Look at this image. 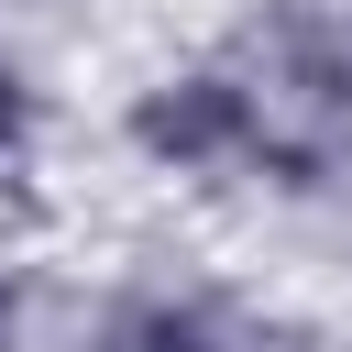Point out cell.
Masks as SVG:
<instances>
[{
  "instance_id": "cell-1",
  "label": "cell",
  "mask_w": 352,
  "mask_h": 352,
  "mask_svg": "<svg viewBox=\"0 0 352 352\" xmlns=\"http://www.w3.org/2000/svg\"><path fill=\"white\" fill-rule=\"evenodd\" d=\"M231 55L264 99V187H330L352 165V0H275Z\"/></svg>"
},
{
  "instance_id": "cell-2",
  "label": "cell",
  "mask_w": 352,
  "mask_h": 352,
  "mask_svg": "<svg viewBox=\"0 0 352 352\" xmlns=\"http://www.w3.org/2000/svg\"><path fill=\"white\" fill-rule=\"evenodd\" d=\"M121 143L165 187H264V99H253L231 33L176 55V66H154L121 99Z\"/></svg>"
},
{
  "instance_id": "cell-3",
  "label": "cell",
  "mask_w": 352,
  "mask_h": 352,
  "mask_svg": "<svg viewBox=\"0 0 352 352\" xmlns=\"http://www.w3.org/2000/svg\"><path fill=\"white\" fill-rule=\"evenodd\" d=\"M77 352H253V330L209 286H132L77 330Z\"/></svg>"
},
{
  "instance_id": "cell-4",
  "label": "cell",
  "mask_w": 352,
  "mask_h": 352,
  "mask_svg": "<svg viewBox=\"0 0 352 352\" xmlns=\"http://www.w3.org/2000/svg\"><path fill=\"white\" fill-rule=\"evenodd\" d=\"M33 132H44V88H33V77H22L11 55H0V176H11L22 154H33Z\"/></svg>"
},
{
  "instance_id": "cell-5",
  "label": "cell",
  "mask_w": 352,
  "mask_h": 352,
  "mask_svg": "<svg viewBox=\"0 0 352 352\" xmlns=\"http://www.w3.org/2000/svg\"><path fill=\"white\" fill-rule=\"evenodd\" d=\"M22 341H33V275L0 253V352H22Z\"/></svg>"
}]
</instances>
